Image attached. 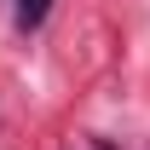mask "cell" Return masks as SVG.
<instances>
[{"instance_id": "6da1fadb", "label": "cell", "mask_w": 150, "mask_h": 150, "mask_svg": "<svg viewBox=\"0 0 150 150\" xmlns=\"http://www.w3.org/2000/svg\"><path fill=\"white\" fill-rule=\"evenodd\" d=\"M18 18L23 23H40V18H46V0H18Z\"/></svg>"}, {"instance_id": "7a4b0ae2", "label": "cell", "mask_w": 150, "mask_h": 150, "mask_svg": "<svg viewBox=\"0 0 150 150\" xmlns=\"http://www.w3.org/2000/svg\"><path fill=\"white\" fill-rule=\"evenodd\" d=\"M93 150H110V144H93Z\"/></svg>"}]
</instances>
